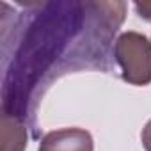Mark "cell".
<instances>
[{"instance_id": "obj_4", "label": "cell", "mask_w": 151, "mask_h": 151, "mask_svg": "<svg viewBox=\"0 0 151 151\" xmlns=\"http://www.w3.org/2000/svg\"><path fill=\"white\" fill-rule=\"evenodd\" d=\"M133 7H135V11H137V14L142 18V20H147V22H151V2H137V4H133Z\"/></svg>"}, {"instance_id": "obj_5", "label": "cell", "mask_w": 151, "mask_h": 151, "mask_svg": "<svg viewBox=\"0 0 151 151\" xmlns=\"http://www.w3.org/2000/svg\"><path fill=\"white\" fill-rule=\"evenodd\" d=\"M140 140H142V146L146 151H151V119L146 123V126L142 128V133H140Z\"/></svg>"}, {"instance_id": "obj_3", "label": "cell", "mask_w": 151, "mask_h": 151, "mask_svg": "<svg viewBox=\"0 0 151 151\" xmlns=\"http://www.w3.org/2000/svg\"><path fill=\"white\" fill-rule=\"evenodd\" d=\"M27 128L7 114L2 117V151H25Z\"/></svg>"}, {"instance_id": "obj_2", "label": "cell", "mask_w": 151, "mask_h": 151, "mask_svg": "<svg viewBox=\"0 0 151 151\" xmlns=\"http://www.w3.org/2000/svg\"><path fill=\"white\" fill-rule=\"evenodd\" d=\"M37 151H94V140L84 128H60L48 132Z\"/></svg>"}, {"instance_id": "obj_1", "label": "cell", "mask_w": 151, "mask_h": 151, "mask_svg": "<svg viewBox=\"0 0 151 151\" xmlns=\"http://www.w3.org/2000/svg\"><path fill=\"white\" fill-rule=\"evenodd\" d=\"M114 57L121 68V77L132 86L151 84V41L135 30H126L114 43Z\"/></svg>"}]
</instances>
